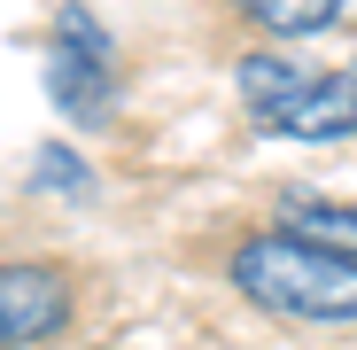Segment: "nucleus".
<instances>
[{
  "instance_id": "nucleus-1",
  "label": "nucleus",
  "mask_w": 357,
  "mask_h": 350,
  "mask_svg": "<svg viewBox=\"0 0 357 350\" xmlns=\"http://www.w3.org/2000/svg\"><path fill=\"white\" fill-rule=\"evenodd\" d=\"M233 288L257 304V312H280V319H319V327H342L357 319V265L311 233H249L241 249H233Z\"/></svg>"
},
{
  "instance_id": "nucleus-2",
  "label": "nucleus",
  "mask_w": 357,
  "mask_h": 350,
  "mask_svg": "<svg viewBox=\"0 0 357 350\" xmlns=\"http://www.w3.org/2000/svg\"><path fill=\"white\" fill-rule=\"evenodd\" d=\"M233 86H241V101L264 133H287V140H349L357 133V71H311L295 54H241Z\"/></svg>"
},
{
  "instance_id": "nucleus-3",
  "label": "nucleus",
  "mask_w": 357,
  "mask_h": 350,
  "mask_svg": "<svg viewBox=\"0 0 357 350\" xmlns=\"http://www.w3.org/2000/svg\"><path fill=\"white\" fill-rule=\"evenodd\" d=\"M47 94H54L63 117H78V125H101L109 101H116V47H109V31L78 8V0L47 31Z\"/></svg>"
},
{
  "instance_id": "nucleus-4",
  "label": "nucleus",
  "mask_w": 357,
  "mask_h": 350,
  "mask_svg": "<svg viewBox=\"0 0 357 350\" xmlns=\"http://www.w3.org/2000/svg\"><path fill=\"white\" fill-rule=\"evenodd\" d=\"M78 312L63 265H0V342H47Z\"/></svg>"
},
{
  "instance_id": "nucleus-5",
  "label": "nucleus",
  "mask_w": 357,
  "mask_h": 350,
  "mask_svg": "<svg viewBox=\"0 0 357 350\" xmlns=\"http://www.w3.org/2000/svg\"><path fill=\"white\" fill-rule=\"evenodd\" d=\"M241 16L257 31H272V39H311V31H326L342 16V0H241Z\"/></svg>"
},
{
  "instance_id": "nucleus-6",
  "label": "nucleus",
  "mask_w": 357,
  "mask_h": 350,
  "mask_svg": "<svg viewBox=\"0 0 357 350\" xmlns=\"http://www.w3.org/2000/svg\"><path fill=\"white\" fill-rule=\"evenodd\" d=\"M287 226L311 233V242H326V249H342V257L357 265V210H349V203H311V195H295V203H287Z\"/></svg>"
},
{
  "instance_id": "nucleus-7",
  "label": "nucleus",
  "mask_w": 357,
  "mask_h": 350,
  "mask_svg": "<svg viewBox=\"0 0 357 350\" xmlns=\"http://www.w3.org/2000/svg\"><path fill=\"white\" fill-rule=\"evenodd\" d=\"M31 187H47V195H93V171L70 156V148H39V171H31Z\"/></svg>"
}]
</instances>
